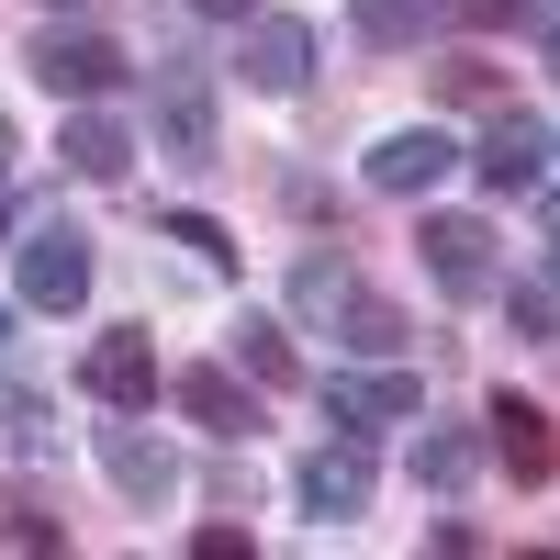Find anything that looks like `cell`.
I'll list each match as a JSON object with an SVG mask.
<instances>
[{"label":"cell","mask_w":560,"mask_h":560,"mask_svg":"<svg viewBox=\"0 0 560 560\" xmlns=\"http://www.w3.org/2000/svg\"><path fill=\"white\" fill-rule=\"evenodd\" d=\"M292 314H303V325H325V337L359 348V359H404V348H415L404 303H393V292H370V280H359L348 258H325V247L292 269Z\"/></svg>","instance_id":"cell-1"},{"label":"cell","mask_w":560,"mask_h":560,"mask_svg":"<svg viewBox=\"0 0 560 560\" xmlns=\"http://www.w3.org/2000/svg\"><path fill=\"white\" fill-rule=\"evenodd\" d=\"M471 168H482V191H538V179H549V135H538V113L504 102V113H493V135L471 147Z\"/></svg>","instance_id":"cell-13"},{"label":"cell","mask_w":560,"mask_h":560,"mask_svg":"<svg viewBox=\"0 0 560 560\" xmlns=\"http://www.w3.org/2000/svg\"><path fill=\"white\" fill-rule=\"evenodd\" d=\"M325 415L337 427H404V415H427V382L415 370H325Z\"/></svg>","instance_id":"cell-11"},{"label":"cell","mask_w":560,"mask_h":560,"mask_svg":"<svg viewBox=\"0 0 560 560\" xmlns=\"http://www.w3.org/2000/svg\"><path fill=\"white\" fill-rule=\"evenodd\" d=\"M158 147L179 158V168H213V90H202V68H158Z\"/></svg>","instance_id":"cell-12"},{"label":"cell","mask_w":560,"mask_h":560,"mask_svg":"<svg viewBox=\"0 0 560 560\" xmlns=\"http://www.w3.org/2000/svg\"><path fill=\"white\" fill-rule=\"evenodd\" d=\"M448 168H459V147H448V124H393L382 147L359 158V179H370V191H382V202H427V191H438Z\"/></svg>","instance_id":"cell-7"},{"label":"cell","mask_w":560,"mask_h":560,"mask_svg":"<svg viewBox=\"0 0 560 560\" xmlns=\"http://www.w3.org/2000/svg\"><path fill=\"white\" fill-rule=\"evenodd\" d=\"M168 247H191L202 269H236V236H224L213 213H168Z\"/></svg>","instance_id":"cell-21"},{"label":"cell","mask_w":560,"mask_h":560,"mask_svg":"<svg viewBox=\"0 0 560 560\" xmlns=\"http://www.w3.org/2000/svg\"><path fill=\"white\" fill-rule=\"evenodd\" d=\"M34 79L57 90V102H102V90H124V45L102 23H45L34 34Z\"/></svg>","instance_id":"cell-4"},{"label":"cell","mask_w":560,"mask_h":560,"mask_svg":"<svg viewBox=\"0 0 560 560\" xmlns=\"http://www.w3.org/2000/svg\"><path fill=\"white\" fill-rule=\"evenodd\" d=\"M493 292H504V314H516L527 348H560V269L549 280H493Z\"/></svg>","instance_id":"cell-18"},{"label":"cell","mask_w":560,"mask_h":560,"mask_svg":"<svg viewBox=\"0 0 560 560\" xmlns=\"http://www.w3.org/2000/svg\"><path fill=\"white\" fill-rule=\"evenodd\" d=\"M448 12H459V23H516L527 0H448Z\"/></svg>","instance_id":"cell-24"},{"label":"cell","mask_w":560,"mask_h":560,"mask_svg":"<svg viewBox=\"0 0 560 560\" xmlns=\"http://www.w3.org/2000/svg\"><path fill=\"white\" fill-rule=\"evenodd\" d=\"M102 471H113L124 504H147V516H158V504H179V448H168L158 427H135V415H113V427H102Z\"/></svg>","instance_id":"cell-9"},{"label":"cell","mask_w":560,"mask_h":560,"mask_svg":"<svg viewBox=\"0 0 560 560\" xmlns=\"http://www.w3.org/2000/svg\"><path fill=\"white\" fill-rule=\"evenodd\" d=\"M438 90L448 102H504V68L482 57V45H459V57H438Z\"/></svg>","instance_id":"cell-20"},{"label":"cell","mask_w":560,"mask_h":560,"mask_svg":"<svg viewBox=\"0 0 560 560\" xmlns=\"http://www.w3.org/2000/svg\"><path fill=\"white\" fill-rule=\"evenodd\" d=\"M79 393L102 404V415H147V404H158V337H147V325H113V337H90Z\"/></svg>","instance_id":"cell-6"},{"label":"cell","mask_w":560,"mask_h":560,"mask_svg":"<svg viewBox=\"0 0 560 560\" xmlns=\"http://www.w3.org/2000/svg\"><path fill=\"white\" fill-rule=\"evenodd\" d=\"M57 158H68L79 179H124V168H135V135H124L102 102H79V113H68V135H57Z\"/></svg>","instance_id":"cell-15"},{"label":"cell","mask_w":560,"mask_h":560,"mask_svg":"<svg viewBox=\"0 0 560 560\" xmlns=\"http://www.w3.org/2000/svg\"><path fill=\"white\" fill-rule=\"evenodd\" d=\"M12 292L34 314H79L90 303V236H79V224H34L23 258H12Z\"/></svg>","instance_id":"cell-5"},{"label":"cell","mask_w":560,"mask_h":560,"mask_svg":"<svg viewBox=\"0 0 560 560\" xmlns=\"http://www.w3.org/2000/svg\"><path fill=\"white\" fill-rule=\"evenodd\" d=\"M179 415H191V427H213V438H258V393L236 382V370H179Z\"/></svg>","instance_id":"cell-14"},{"label":"cell","mask_w":560,"mask_h":560,"mask_svg":"<svg viewBox=\"0 0 560 560\" xmlns=\"http://www.w3.org/2000/svg\"><path fill=\"white\" fill-rule=\"evenodd\" d=\"M549 79H560V23H549Z\"/></svg>","instance_id":"cell-28"},{"label":"cell","mask_w":560,"mask_h":560,"mask_svg":"<svg viewBox=\"0 0 560 560\" xmlns=\"http://www.w3.org/2000/svg\"><path fill=\"white\" fill-rule=\"evenodd\" d=\"M236 79L258 90V102H292V90L314 79V23H292V12H247V45H236Z\"/></svg>","instance_id":"cell-8"},{"label":"cell","mask_w":560,"mask_h":560,"mask_svg":"<svg viewBox=\"0 0 560 560\" xmlns=\"http://www.w3.org/2000/svg\"><path fill=\"white\" fill-rule=\"evenodd\" d=\"M482 427H493V459H504V471H516L527 493L560 471V427H549V404H527V393H493V404H482Z\"/></svg>","instance_id":"cell-10"},{"label":"cell","mask_w":560,"mask_h":560,"mask_svg":"<svg viewBox=\"0 0 560 560\" xmlns=\"http://www.w3.org/2000/svg\"><path fill=\"white\" fill-rule=\"evenodd\" d=\"M191 12H213V23H247V12H258V0H191Z\"/></svg>","instance_id":"cell-25"},{"label":"cell","mask_w":560,"mask_h":560,"mask_svg":"<svg viewBox=\"0 0 560 560\" xmlns=\"http://www.w3.org/2000/svg\"><path fill=\"white\" fill-rule=\"evenodd\" d=\"M0 348H12V303H0Z\"/></svg>","instance_id":"cell-29"},{"label":"cell","mask_w":560,"mask_h":560,"mask_svg":"<svg viewBox=\"0 0 560 560\" xmlns=\"http://www.w3.org/2000/svg\"><path fill=\"white\" fill-rule=\"evenodd\" d=\"M538 224H549V247H560V191H549V202H538Z\"/></svg>","instance_id":"cell-26"},{"label":"cell","mask_w":560,"mask_h":560,"mask_svg":"<svg viewBox=\"0 0 560 560\" xmlns=\"http://www.w3.org/2000/svg\"><path fill=\"white\" fill-rule=\"evenodd\" d=\"M404 471H415V493H459V482L482 471V448L459 438V427H438V415H427V427H415V448H404Z\"/></svg>","instance_id":"cell-16"},{"label":"cell","mask_w":560,"mask_h":560,"mask_svg":"<svg viewBox=\"0 0 560 560\" xmlns=\"http://www.w3.org/2000/svg\"><path fill=\"white\" fill-rule=\"evenodd\" d=\"M0 448H45V404L34 393H0Z\"/></svg>","instance_id":"cell-23"},{"label":"cell","mask_w":560,"mask_h":560,"mask_svg":"<svg viewBox=\"0 0 560 560\" xmlns=\"http://www.w3.org/2000/svg\"><path fill=\"white\" fill-rule=\"evenodd\" d=\"M370 482H382V459L359 448V427L292 459V504H303V516H325V527H348V516H370Z\"/></svg>","instance_id":"cell-2"},{"label":"cell","mask_w":560,"mask_h":560,"mask_svg":"<svg viewBox=\"0 0 560 560\" xmlns=\"http://www.w3.org/2000/svg\"><path fill=\"white\" fill-rule=\"evenodd\" d=\"M415 258H427V280H438L448 303H482L493 280H504L493 224H482V213H427V224H415Z\"/></svg>","instance_id":"cell-3"},{"label":"cell","mask_w":560,"mask_h":560,"mask_svg":"<svg viewBox=\"0 0 560 560\" xmlns=\"http://www.w3.org/2000/svg\"><path fill=\"white\" fill-rule=\"evenodd\" d=\"M348 23H359V45H415L438 23V0H348Z\"/></svg>","instance_id":"cell-19"},{"label":"cell","mask_w":560,"mask_h":560,"mask_svg":"<svg viewBox=\"0 0 560 560\" xmlns=\"http://www.w3.org/2000/svg\"><path fill=\"white\" fill-rule=\"evenodd\" d=\"M236 370L258 393H280V382H303V359H292V325H269V314H247L236 325Z\"/></svg>","instance_id":"cell-17"},{"label":"cell","mask_w":560,"mask_h":560,"mask_svg":"<svg viewBox=\"0 0 560 560\" xmlns=\"http://www.w3.org/2000/svg\"><path fill=\"white\" fill-rule=\"evenodd\" d=\"M0 168H12V102H0Z\"/></svg>","instance_id":"cell-27"},{"label":"cell","mask_w":560,"mask_h":560,"mask_svg":"<svg viewBox=\"0 0 560 560\" xmlns=\"http://www.w3.org/2000/svg\"><path fill=\"white\" fill-rule=\"evenodd\" d=\"M0 538H12V549H34V560H45V549H68V527L45 516V504H0Z\"/></svg>","instance_id":"cell-22"}]
</instances>
